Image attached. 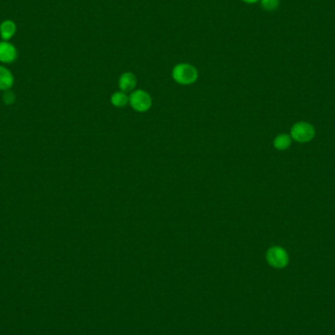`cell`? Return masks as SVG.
Masks as SVG:
<instances>
[{
    "label": "cell",
    "mask_w": 335,
    "mask_h": 335,
    "mask_svg": "<svg viewBox=\"0 0 335 335\" xmlns=\"http://www.w3.org/2000/svg\"><path fill=\"white\" fill-rule=\"evenodd\" d=\"M172 76L176 83L183 86H189L194 84L197 81L198 72L196 68L191 64L182 63L178 64L173 69Z\"/></svg>",
    "instance_id": "obj_1"
},
{
    "label": "cell",
    "mask_w": 335,
    "mask_h": 335,
    "mask_svg": "<svg viewBox=\"0 0 335 335\" xmlns=\"http://www.w3.org/2000/svg\"><path fill=\"white\" fill-rule=\"evenodd\" d=\"M315 137V129L312 125L300 122L295 124L291 129V138L301 144L312 141Z\"/></svg>",
    "instance_id": "obj_2"
},
{
    "label": "cell",
    "mask_w": 335,
    "mask_h": 335,
    "mask_svg": "<svg viewBox=\"0 0 335 335\" xmlns=\"http://www.w3.org/2000/svg\"><path fill=\"white\" fill-rule=\"evenodd\" d=\"M266 258L268 263L276 269L286 268L289 261L287 252L280 246L271 247L266 254Z\"/></svg>",
    "instance_id": "obj_3"
},
{
    "label": "cell",
    "mask_w": 335,
    "mask_h": 335,
    "mask_svg": "<svg viewBox=\"0 0 335 335\" xmlns=\"http://www.w3.org/2000/svg\"><path fill=\"white\" fill-rule=\"evenodd\" d=\"M130 104L137 112L144 113L151 108L152 98L148 93L138 90L133 92L130 96Z\"/></svg>",
    "instance_id": "obj_4"
},
{
    "label": "cell",
    "mask_w": 335,
    "mask_h": 335,
    "mask_svg": "<svg viewBox=\"0 0 335 335\" xmlns=\"http://www.w3.org/2000/svg\"><path fill=\"white\" fill-rule=\"evenodd\" d=\"M16 48L8 42H0V62L10 64L17 59Z\"/></svg>",
    "instance_id": "obj_5"
},
{
    "label": "cell",
    "mask_w": 335,
    "mask_h": 335,
    "mask_svg": "<svg viewBox=\"0 0 335 335\" xmlns=\"http://www.w3.org/2000/svg\"><path fill=\"white\" fill-rule=\"evenodd\" d=\"M137 84H138L137 77L131 72L124 73L119 80V88L121 92H124L126 94L133 93L137 87Z\"/></svg>",
    "instance_id": "obj_6"
},
{
    "label": "cell",
    "mask_w": 335,
    "mask_h": 335,
    "mask_svg": "<svg viewBox=\"0 0 335 335\" xmlns=\"http://www.w3.org/2000/svg\"><path fill=\"white\" fill-rule=\"evenodd\" d=\"M14 85V77L12 73L5 67L0 66V91H9Z\"/></svg>",
    "instance_id": "obj_7"
},
{
    "label": "cell",
    "mask_w": 335,
    "mask_h": 335,
    "mask_svg": "<svg viewBox=\"0 0 335 335\" xmlns=\"http://www.w3.org/2000/svg\"><path fill=\"white\" fill-rule=\"evenodd\" d=\"M16 25L13 21L6 20L0 25V36L4 42H8L16 33Z\"/></svg>",
    "instance_id": "obj_8"
},
{
    "label": "cell",
    "mask_w": 335,
    "mask_h": 335,
    "mask_svg": "<svg viewBox=\"0 0 335 335\" xmlns=\"http://www.w3.org/2000/svg\"><path fill=\"white\" fill-rule=\"evenodd\" d=\"M130 102V96L124 92H117L111 96V103L117 108H123Z\"/></svg>",
    "instance_id": "obj_9"
},
{
    "label": "cell",
    "mask_w": 335,
    "mask_h": 335,
    "mask_svg": "<svg viewBox=\"0 0 335 335\" xmlns=\"http://www.w3.org/2000/svg\"><path fill=\"white\" fill-rule=\"evenodd\" d=\"M291 144V139L287 135H280L274 141V146L278 150H286Z\"/></svg>",
    "instance_id": "obj_10"
},
{
    "label": "cell",
    "mask_w": 335,
    "mask_h": 335,
    "mask_svg": "<svg viewBox=\"0 0 335 335\" xmlns=\"http://www.w3.org/2000/svg\"><path fill=\"white\" fill-rule=\"evenodd\" d=\"M262 7L267 11H274L280 5V0H260Z\"/></svg>",
    "instance_id": "obj_11"
},
{
    "label": "cell",
    "mask_w": 335,
    "mask_h": 335,
    "mask_svg": "<svg viewBox=\"0 0 335 335\" xmlns=\"http://www.w3.org/2000/svg\"><path fill=\"white\" fill-rule=\"evenodd\" d=\"M15 100H16V96H15V95L9 90V91H6L5 93H4V95H3V101H4V103L6 104V105H11V104H13L14 102H15Z\"/></svg>",
    "instance_id": "obj_12"
},
{
    "label": "cell",
    "mask_w": 335,
    "mask_h": 335,
    "mask_svg": "<svg viewBox=\"0 0 335 335\" xmlns=\"http://www.w3.org/2000/svg\"><path fill=\"white\" fill-rule=\"evenodd\" d=\"M242 1H244L246 3H249V4H252V3H256V2H258L260 0H242Z\"/></svg>",
    "instance_id": "obj_13"
}]
</instances>
